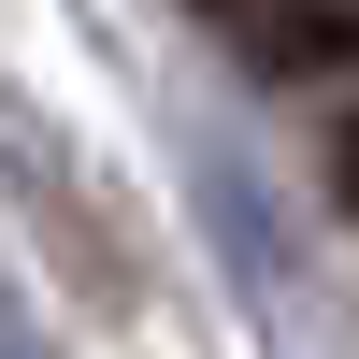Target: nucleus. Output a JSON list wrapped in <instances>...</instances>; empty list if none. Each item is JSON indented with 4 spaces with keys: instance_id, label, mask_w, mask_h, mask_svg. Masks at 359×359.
<instances>
[{
    "instance_id": "f03ea898",
    "label": "nucleus",
    "mask_w": 359,
    "mask_h": 359,
    "mask_svg": "<svg viewBox=\"0 0 359 359\" xmlns=\"http://www.w3.org/2000/svg\"><path fill=\"white\" fill-rule=\"evenodd\" d=\"M331 201H345V216H359V115H345V130H331Z\"/></svg>"
},
{
    "instance_id": "f257e3e1",
    "label": "nucleus",
    "mask_w": 359,
    "mask_h": 359,
    "mask_svg": "<svg viewBox=\"0 0 359 359\" xmlns=\"http://www.w3.org/2000/svg\"><path fill=\"white\" fill-rule=\"evenodd\" d=\"M216 29L287 86H359V0H216Z\"/></svg>"
}]
</instances>
